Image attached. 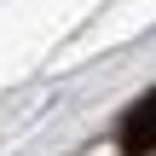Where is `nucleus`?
<instances>
[{
	"label": "nucleus",
	"instance_id": "obj_1",
	"mask_svg": "<svg viewBox=\"0 0 156 156\" xmlns=\"http://www.w3.org/2000/svg\"><path fill=\"white\" fill-rule=\"evenodd\" d=\"M122 151L127 156H151L156 151V93H145V98L127 110V122H122Z\"/></svg>",
	"mask_w": 156,
	"mask_h": 156
}]
</instances>
